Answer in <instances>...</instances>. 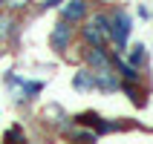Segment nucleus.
Wrapping results in <instances>:
<instances>
[{"label": "nucleus", "instance_id": "obj_2", "mask_svg": "<svg viewBox=\"0 0 153 144\" xmlns=\"http://www.w3.org/2000/svg\"><path fill=\"white\" fill-rule=\"evenodd\" d=\"M107 20H110V41L116 43V49H124L130 32H133V20H130V15L124 12V9H116L113 15H107Z\"/></svg>", "mask_w": 153, "mask_h": 144}, {"label": "nucleus", "instance_id": "obj_6", "mask_svg": "<svg viewBox=\"0 0 153 144\" xmlns=\"http://www.w3.org/2000/svg\"><path fill=\"white\" fill-rule=\"evenodd\" d=\"M87 17V0H67L64 3V20L67 23H78Z\"/></svg>", "mask_w": 153, "mask_h": 144}, {"label": "nucleus", "instance_id": "obj_1", "mask_svg": "<svg viewBox=\"0 0 153 144\" xmlns=\"http://www.w3.org/2000/svg\"><path fill=\"white\" fill-rule=\"evenodd\" d=\"M87 64H90L87 72H90V78H93L95 89L113 92V89L121 86V78H119V72H113V61H110V55L104 52V46L87 49Z\"/></svg>", "mask_w": 153, "mask_h": 144}, {"label": "nucleus", "instance_id": "obj_8", "mask_svg": "<svg viewBox=\"0 0 153 144\" xmlns=\"http://www.w3.org/2000/svg\"><path fill=\"white\" fill-rule=\"evenodd\" d=\"M75 86L78 89H95V84H93V78H90L87 69H81V72L75 75Z\"/></svg>", "mask_w": 153, "mask_h": 144}, {"label": "nucleus", "instance_id": "obj_5", "mask_svg": "<svg viewBox=\"0 0 153 144\" xmlns=\"http://www.w3.org/2000/svg\"><path fill=\"white\" fill-rule=\"evenodd\" d=\"M69 41H72V26H69L67 20L55 23V29H52V35H49L52 49H55V52H67L69 49Z\"/></svg>", "mask_w": 153, "mask_h": 144}, {"label": "nucleus", "instance_id": "obj_10", "mask_svg": "<svg viewBox=\"0 0 153 144\" xmlns=\"http://www.w3.org/2000/svg\"><path fill=\"white\" fill-rule=\"evenodd\" d=\"M145 61V46L139 43V46H133V55H130V66L133 69H139V64Z\"/></svg>", "mask_w": 153, "mask_h": 144}, {"label": "nucleus", "instance_id": "obj_9", "mask_svg": "<svg viewBox=\"0 0 153 144\" xmlns=\"http://www.w3.org/2000/svg\"><path fill=\"white\" fill-rule=\"evenodd\" d=\"M12 29H15V20L9 15H0V41H6L9 35H12Z\"/></svg>", "mask_w": 153, "mask_h": 144}, {"label": "nucleus", "instance_id": "obj_7", "mask_svg": "<svg viewBox=\"0 0 153 144\" xmlns=\"http://www.w3.org/2000/svg\"><path fill=\"white\" fill-rule=\"evenodd\" d=\"M110 61H113V69H119V78H124L127 84H130V81H139V69H133L121 55H113Z\"/></svg>", "mask_w": 153, "mask_h": 144}, {"label": "nucleus", "instance_id": "obj_11", "mask_svg": "<svg viewBox=\"0 0 153 144\" xmlns=\"http://www.w3.org/2000/svg\"><path fill=\"white\" fill-rule=\"evenodd\" d=\"M75 141L78 144H95V133H90V130H78V133H75Z\"/></svg>", "mask_w": 153, "mask_h": 144}, {"label": "nucleus", "instance_id": "obj_3", "mask_svg": "<svg viewBox=\"0 0 153 144\" xmlns=\"http://www.w3.org/2000/svg\"><path fill=\"white\" fill-rule=\"evenodd\" d=\"M84 41L93 46H104L110 41V20L107 15H93V20L84 26Z\"/></svg>", "mask_w": 153, "mask_h": 144}, {"label": "nucleus", "instance_id": "obj_4", "mask_svg": "<svg viewBox=\"0 0 153 144\" xmlns=\"http://www.w3.org/2000/svg\"><path fill=\"white\" fill-rule=\"evenodd\" d=\"M9 86H15V98L20 101V98H35V95L43 89L41 81H23V78H17V75H9L6 78Z\"/></svg>", "mask_w": 153, "mask_h": 144}, {"label": "nucleus", "instance_id": "obj_12", "mask_svg": "<svg viewBox=\"0 0 153 144\" xmlns=\"http://www.w3.org/2000/svg\"><path fill=\"white\" fill-rule=\"evenodd\" d=\"M26 3H29V0H9V6H12V9H23Z\"/></svg>", "mask_w": 153, "mask_h": 144}]
</instances>
